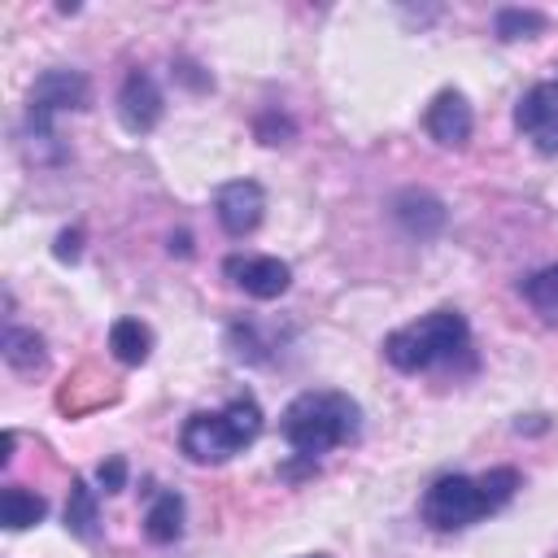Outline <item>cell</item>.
Segmentation results:
<instances>
[{
	"label": "cell",
	"instance_id": "obj_1",
	"mask_svg": "<svg viewBox=\"0 0 558 558\" xmlns=\"http://www.w3.org/2000/svg\"><path fill=\"white\" fill-rule=\"evenodd\" d=\"M523 488V475L514 466H493L484 475H436L418 501V514L432 532H462L488 514H497L514 493Z\"/></svg>",
	"mask_w": 558,
	"mask_h": 558
},
{
	"label": "cell",
	"instance_id": "obj_2",
	"mask_svg": "<svg viewBox=\"0 0 558 558\" xmlns=\"http://www.w3.org/2000/svg\"><path fill=\"white\" fill-rule=\"evenodd\" d=\"M279 432L288 440V449L305 462H318L323 453L353 445L362 436V405L349 392L336 388H310L301 397L288 401Z\"/></svg>",
	"mask_w": 558,
	"mask_h": 558
},
{
	"label": "cell",
	"instance_id": "obj_3",
	"mask_svg": "<svg viewBox=\"0 0 558 558\" xmlns=\"http://www.w3.org/2000/svg\"><path fill=\"white\" fill-rule=\"evenodd\" d=\"M384 362L401 375H423V371H436V366H458V362H471V323L440 305L397 331L384 336Z\"/></svg>",
	"mask_w": 558,
	"mask_h": 558
},
{
	"label": "cell",
	"instance_id": "obj_4",
	"mask_svg": "<svg viewBox=\"0 0 558 558\" xmlns=\"http://www.w3.org/2000/svg\"><path fill=\"white\" fill-rule=\"evenodd\" d=\"M262 405L253 392H235L222 410H196L187 414V423L179 427V449L201 462V466H218L231 462L235 453H244L257 436H262Z\"/></svg>",
	"mask_w": 558,
	"mask_h": 558
},
{
	"label": "cell",
	"instance_id": "obj_5",
	"mask_svg": "<svg viewBox=\"0 0 558 558\" xmlns=\"http://www.w3.org/2000/svg\"><path fill=\"white\" fill-rule=\"evenodd\" d=\"M92 105V83L83 70H70V65H52L44 70L35 83H31V96H26V122H22V135L26 144H39V148H52L57 161H61V148H57V113H78Z\"/></svg>",
	"mask_w": 558,
	"mask_h": 558
},
{
	"label": "cell",
	"instance_id": "obj_6",
	"mask_svg": "<svg viewBox=\"0 0 558 558\" xmlns=\"http://www.w3.org/2000/svg\"><path fill=\"white\" fill-rule=\"evenodd\" d=\"M514 131L532 140L541 157H558V74L532 83L514 105Z\"/></svg>",
	"mask_w": 558,
	"mask_h": 558
},
{
	"label": "cell",
	"instance_id": "obj_7",
	"mask_svg": "<svg viewBox=\"0 0 558 558\" xmlns=\"http://www.w3.org/2000/svg\"><path fill=\"white\" fill-rule=\"evenodd\" d=\"M222 275L253 301H275L292 288V266L270 253H231L222 262Z\"/></svg>",
	"mask_w": 558,
	"mask_h": 558
},
{
	"label": "cell",
	"instance_id": "obj_8",
	"mask_svg": "<svg viewBox=\"0 0 558 558\" xmlns=\"http://www.w3.org/2000/svg\"><path fill=\"white\" fill-rule=\"evenodd\" d=\"M214 218L231 240H244L266 218V192L257 179H231L214 192Z\"/></svg>",
	"mask_w": 558,
	"mask_h": 558
},
{
	"label": "cell",
	"instance_id": "obj_9",
	"mask_svg": "<svg viewBox=\"0 0 558 558\" xmlns=\"http://www.w3.org/2000/svg\"><path fill=\"white\" fill-rule=\"evenodd\" d=\"M161 113H166V96H161L157 78H153L144 65L126 70V78H122V87H118V122H122V131L148 135V131L161 122Z\"/></svg>",
	"mask_w": 558,
	"mask_h": 558
},
{
	"label": "cell",
	"instance_id": "obj_10",
	"mask_svg": "<svg viewBox=\"0 0 558 558\" xmlns=\"http://www.w3.org/2000/svg\"><path fill=\"white\" fill-rule=\"evenodd\" d=\"M423 126H427V135H432L440 148H462V144L471 140V131H475L471 100H466L458 87H440V92L427 100Z\"/></svg>",
	"mask_w": 558,
	"mask_h": 558
},
{
	"label": "cell",
	"instance_id": "obj_11",
	"mask_svg": "<svg viewBox=\"0 0 558 558\" xmlns=\"http://www.w3.org/2000/svg\"><path fill=\"white\" fill-rule=\"evenodd\" d=\"M392 214H397V222H401V231L405 235H414V240H432L440 227H445V205L432 196V192H401L397 201H392Z\"/></svg>",
	"mask_w": 558,
	"mask_h": 558
},
{
	"label": "cell",
	"instance_id": "obj_12",
	"mask_svg": "<svg viewBox=\"0 0 558 558\" xmlns=\"http://www.w3.org/2000/svg\"><path fill=\"white\" fill-rule=\"evenodd\" d=\"M0 353H4V362H9L17 375H35V371H44V362H48L44 336H39V331H31V327H17V323H9V327H4Z\"/></svg>",
	"mask_w": 558,
	"mask_h": 558
},
{
	"label": "cell",
	"instance_id": "obj_13",
	"mask_svg": "<svg viewBox=\"0 0 558 558\" xmlns=\"http://www.w3.org/2000/svg\"><path fill=\"white\" fill-rule=\"evenodd\" d=\"M144 536L153 545H174L183 536V497L174 488H161L144 514Z\"/></svg>",
	"mask_w": 558,
	"mask_h": 558
},
{
	"label": "cell",
	"instance_id": "obj_14",
	"mask_svg": "<svg viewBox=\"0 0 558 558\" xmlns=\"http://www.w3.org/2000/svg\"><path fill=\"white\" fill-rule=\"evenodd\" d=\"M109 353H113L122 366H144L148 353H153V331H148V323H140V318H118V323L109 327Z\"/></svg>",
	"mask_w": 558,
	"mask_h": 558
},
{
	"label": "cell",
	"instance_id": "obj_15",
	"mask_svg": "<svg viewBox=\"0 0 558 558\" xmlns=\"http://www.w3.org/2000/svg\"><path fill=\"white\" fill-rule=\"evenodd\" d=\"M44 514H48L44 493H31V488H22V484H4V493H0V523H4L9 532L35 527Z\"/></svg>",
	"mask_w": 558,
	"mask_h": 558
},
{
	"label": "cell",
	"instance_id": "obj_16",
	"mask_svg": "<svg viewBox=\"0 0 558 558\" xmlns=\"http://www.w3.org/2000/svg\"><path fill=\"white\" fill-rule=\"evenodd\" d=\"M65 527H70V536H78V541H96V532H100V501H96V488H87L83 480H70Z\"/></svg>",
	"mask_w": 558,
	"mask_h": 558
},
{
	"label": "cell",
	"instance_id": "obj_17",
	"mask_svg": "<svg viewBox=\"0 0 558 558\" xmlns=\"http://www.w3.org/2000/svg\"><path fill=\"white\" fill-rule=\"evenodd\" d=\"M519 296L532 305V314H541L545 323H558V262L532 270V275L519 283Z\"/></svg>",
	"mask_w": 558,
	"mask_h": 558
},
{
	"label": "cell",
	"instance_id": "obj_18",
	"mask_svg": "<svg viewBox=\"0 0 558 558\" xmlns=\"http://www.w3.org/2000/svg\"><path fill=\"white\" fill-rule=\"evenodd\" d=\"M545 26H549V17H545L541 9L506 4V9L493 13V31H497V39H506V44H514V39H536V35H545Z\"/></svg>",
	"mask_w": 558,
	"mask_h": 558
},
{
	"label": "cell",
	"instance_id": "obj_19",
	"mask_svg": "<svg viewBox=\"0 0 558 558\" xmlns=\"http://www.w3.org/2000/svg\"><path fill=\"white\" fill-rule=\"evenodd\" d=\"M288 135H292V122H288L283 113L270 109V113L257 118V140H262V144H283Z\"/></svg>",
	"mask_w": 558,
	"mask_h": 558
},
{
	"label": "cell",
	"instance_id": "obj_20",
	"mask_svg": "<svg viewBox=\"0 0 558 558\" xmlns=\"http://www.w3.org/2000/svg\"><path fill=\"white\" fill-rule=\"evenodd\" d=\"M96 480H100V488L105 493H122L126 488V458H105L100 466H96Z\"/></svg>",
	"mask_w": 558,
	"mask_h": 558
},
{
	"label": "cell",
	"instance_id": "obj_21",
	"mask_svg": "<svg viewBox=\"0 0 558 558\" xmlns=\"http://www.w3.org/2000/svg\"><path fill=\"white\" fill-rule=\"evenodd\" d=\"M52 257L57 262H78L83 257V231L78 227H70V231H57V244H52Z\"/></svg>",
	"mask_w": 558,
	"mask_h": 558
},
{
	"label": "cell",
	"instance_id": "obj_22",
	"mask_svg": "<svg viewBox=\"0 0 558 558\" xmlns=\"http://www.w3.org/2000/svg\"><path fill=\"white\" fill-rule=\"evenodd\" d=\"M301 558H327V554H301Z\"/></svg>",
	"mask_w": 558,
	"mask_h": 558
}]
</instances>
